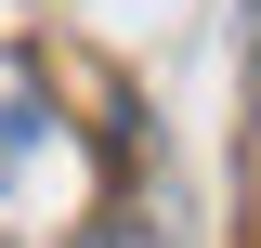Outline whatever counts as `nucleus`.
Instances as JSON below:
<instances>
[{
  "label": "nucleus",
  "instance_id": "1",
  "mask_svg": "<svg viewBox=\"0 0 261 248\" xmlns=\"http://www.w3.org/2000/svg\"><path fill=\"white\" fill-rule=\"evenodd\" d=\"M79 248H157V222H130V209H105V222H92Z\"/></svg>",
  "mask_w": 261,
  "mask_h": 248
}]
</instances>
